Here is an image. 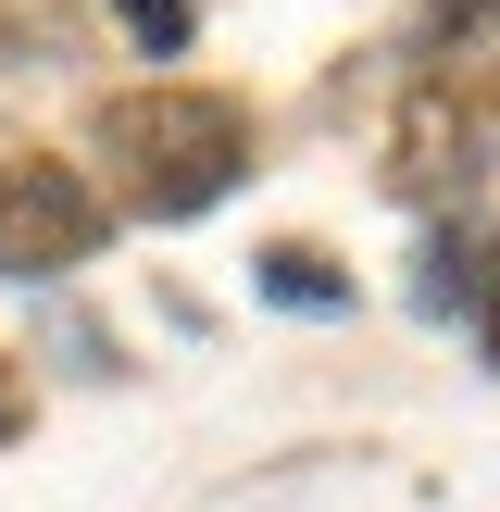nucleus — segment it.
<instances>
[{
	"label": "nucleus",
	"mask_w": 500,
	"mask_h": 512,
	"mask_svg": "<svg viewBox=\"0 0 500 512\" xmlns=\"http://www.w3.org/2000/svg\"><path fill=\"white\" fill-rule=\"evenodd\" d=\"M100 163L125 175V200L150 225H175L250 175V113L225 88H125V100H100Z\"/></svg>",
	"instance_id": "1"
},
{
	"label": "nucleus",
	"mask_w": 500,
	"mask_h": 512,
	"mask_svg": "<svg viewBox=\"0 0 500 512\" xmlns=\"http://www.w3.org/2000/svg\"><path fill=\"white\" fill-rule=\"evenodd\" d=\"M113 238V200L75 163H38V150H0V275H75Z\"/></svg>",
	"instance_id": "2"
},
{
	"label": "nucleus",
	"mask_w": 500,
	"mask_h": 512,
	"mask_svg": "<svg viewBox=\"0 0 500 512\" xmlns=\"http://www.w3.org/2000/svg\"><path fill=\"white\" fill-rule=\"evenodd\" d=\"M413 300H425V313H450V325H475V338L500 350V225H438Z\"/></svg>",
	"instance_id": "3"
},
{
	"label": "nucleus",
	"mask_w": 500,
	"mask_h": 512,
	"mask_svg": "<svg viewBox=\"0 0 500 512\" xmlns=\"http://www.w3.org/2000/svg\"><path fill=\"white\" fill-rule=\"evenodd\" d=\"M250 288L288 300V313H350V275H325V250H263V263H250Z\"/></svg>",
	"instance_id": "4"
},
{
	"label": "nucleus",
	"mask_w": 500,
	"mask_h": 512,
	"mask_svg": "<svg viewBox=\"0 0 500 512\" xmlns=\"http://www.w3.org/2000/svg\"><path fill=\"white\" fill-rule=\"evenodd\" d=\"M425 38L463 63V50H488V38H500V0H425Z\"/></svg>",
	"instance_id": "5"
},
{
	"label": "nucleus",
	"mask_w": 500,
	"mask_h": 512,
	"mask_svg": "<svg viewBox=\"0 0 500 512\" xmlns=\"http://www.w3.org/2000/svg\"><path fill=\"white\" fill-rule=\"evenodd\" d=\"M125 13V38L150 50V63H175V50H188V0H113Z\"/></svg>",
	"instance_id": "6"
},
{
	"label": "nucleus",
	"mask_w": 500,
	"mask_h": 512,
	"mask_svg": "<svg viewBox=\"0 0 500 512\" xmlns=\"http://www.w3.org/2000/svg\"><path fill=\"white\" fill-rule=\"evenodd\" d=\"M13 425H25V400H13V375H0V438H13Z\"/></svg>",
	"instance_id": "7"
}]
</instances>
